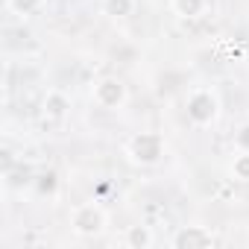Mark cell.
Here are the masks:
<instances>
[{"instance_id":"obj_11","label":"cell","mask_w":249,"mask_h":249,"mask_svg":"<svg viewBox=\"0 0 249 249\" xmlns=\"http://www.w3.org/2000/svg\"><path fill=\"white\" fill-rule=\"evenodd\" d=\"M33 185H36V191L41 196H56L59 194V173L56 170H44V173H38L33 179Z\"/></svg>"},{"instance_id":"obj_5","label":"cell","mask_w":249,"mask_h":249,"mask_svg":"<svg viewBox=\"0 0 249 249\" xmlns=\"http://www.w3.org/2000/svg\"><path fill=\"white\" fill-rule=\"evenodd\" d=\"M173 249H205L214 246V234L205 226H182L173 237H170Z\"/></svg>"},{"instance_id":"obj_4","label":"cell","mask_w":249,"mask_h":249,"mask_svg":"<svg viewBox=\"0 0 249 249\" xmlns=\"http://www.w3.org/2000/svg\"><path fill=\"white\" fill-rule=\"evenodd\" d=\"M91 100H94V106H100L106 111H117V108L126 106L129 88H126V82H123L120 76H100L91 85Z\"/></svg>"},{"instance_id":"obj_6","label":"cell","mask_w":249,"mask_h":249,"mask_svg":"<svg viewBox=\"0 0 249 249\" xmlns=\"http://www.w3.org/2000/svg\"><path fill=\"white\" fill-rule=\"evenodd\" d=\"M41 114H44L47 120H53V123L65 120V117L71 114V97H68L62 88H50V91L44 94V100H41Z\"/></svg>"},{"instance_id":"obj_10","label":"cell","mask_w":249,"mask_h":249,"mask_svg":"<svg viewBox=\"0 0 249 249\" xmlns=\"http://www.w3.org/2000/svg\"><path fill=\"white\" fill-rule=\"evenodd\" d=\"M6 9L18 18H33L44 9V0H6Z\"/></svg>"},{"instance_id":"obj_8","label":"cell","mask_w":249,"mask_h":249,"mask_svg":"<svg viewBox=\"0 0 249 249\" xmlns=\"http://www.w3.org/2000/svg\"><path fill=\"white\" fill-rule=\"evenodd\" d=\"M100 9H103V15H108L114 21H123V18L135 15L138 0H100Z\"/></svg>"},{"instance_id":"obj_12","label":"cell","mask_w":249,"mask_h":249,"mask_svg":"<svg viewBox=\"0 0 249 249\" xmlns=\"http://www.w3.org/2000/svg\"><path fill=\"white\" fill-rule=\"evenodd\" d=\"M229 173H231V179H234V182H249V153L234 150L231 164H229Z\"/></svg>"},{"instance_id":"obj_3","label":"cell","mask_w":249,"mask_h":249,"mask_svg":"<svg viewBox=\"0 0 249 249\" xmlns=\"http://www.w3.org/2000/svg\"><path fill=\"white\" fill-rule=\"evenodd\" d=\"M68 223H71L73 234H79V237H100L108 226V214L97 202H79L71 208Z\"/></svg>"},{"instance_id":"obj_9","label":"cell","mask_w":249,"mask_h":249,"mask_svg":"<svg viewBox=\"0 0 249 249\" xmlns=\"http://www.w3.org/2000/svg\"><path fill=\"white\" fill-rule=\"evenodd\" d=\"M211 6V0H170V9L179 18H199Z\"/></svg>"},{"instance_id":"obj_7","label":"cell","mask_w":249,"mask_h":249,"mask_svg":"<svg viewBox=\"0 0 249 249\" xmlns=\"http://www.w3.org/2000/svg\"><path fill=\"white\" fill-rule=\"evenodd\" d=\"M123 243H126L129 249H150V246L156 243V234H153L150 226L138 223V226H129V229H126V234H123Z\"/></svg>"},{"instance_id":"obj_13","label":"cell","mask_w":249,"mask_h":249,"mask_svg":"<svg viewBox=\"0 0 249 249\" xmlns=\"http://www.w3.org/2000/svg\"><path fill=\"white\" fill-rule=\"evenodd\" d=\"M234 150L249 153V120H246V123H240V126L234 129Z\"/></svg>"},{"instance_id":"obj_1","label":"cell","mask_w":249,"mask_h":249,"mask_svg":"<svg viewBox=\"0 0 249 249\" xmlns=\"http://www.w3.org/2000/svg\"><path fill=\"white\" fill-rule=\"evenodd\" d=\"M185 114H188V120L194 123L196 129L211 126V123L220 117V97H217V91L208 88V85L194 88L185 97Z\"/></svg>"},{"instance_id":"obj_2","label":"cell","mask_w":249,"mask_h":249,"mask_svg":"<svg viewBox=\"0 0 249 249\" xmlns=\"http://www.w3.org/2000/svg\"><path fill=\"white\" fill-rule=\"evenodd\" d=\"M167 153V141L161 132H135L126 141V159L138 167H156Z\"/></svg>"}]
</instances>
